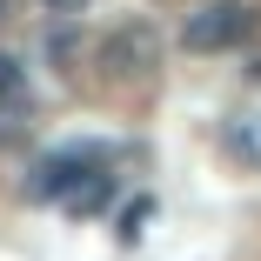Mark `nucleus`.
<instances>
[{"mask_svg":"<svg viewBox=\"0 0 261 261\" xmlns=\"http://www.w3.org/2000/svg\"><path fill=\"white\" fill-rule=\"evenodd\" d=\"M40 14H54V20H67V14H81V7H94V0H34Z\"/></svg>","mask_w":261,"mask_h":261,"instance_id":"6e6552de","label":"nucleus"},{"mask_svg":"<svg viewBox=\"0 0 261 261\" xmlns=\"http://www.w3.org/2000/svg\"><path fill=\"white\" fill-rule=\"evenodd\" d=\"M248 34H254V7L248 0H207V7H194L181 20V47L188 54H228Z\"/></svg>","mask_w":261,"mask_h":261,"instance_id":"f257e3e1","label":"nucleus"},{"mask_svg":"<svg viewBox=\"0 0 261 261\" xmlns=\"http://www.w3.org/2000/svg\"><path fill=\"white\" fill-rule=\"evenodd\" d=\"M100 67H108L114 81H147L154 67H161V34H154L147 20H121L108 40H100Z\"/></svg>","mask_w":261,"mask_h":261,"instance_id":"f03ea898","label":"nucleus"},{"mask_svg":"<svg viewBox=\"0 0 261 261\" xmlns=\"http://www.w3.org/2000/svg\"><path fill=\"white\" fill-rule=\"evenodd\" d=\"M141 221H147V201H134L127 215H121V241H141Z\"/></svg>","mask_w":261,"mask_h":261,"instance_id":"0eeeda50","label":"nucleus"},{"mask_svg":"<svg viewBox=\"0 0 261 261\" xmlns=\"http://www.w3.org/2000/svg\"><path fill=\"white\" fill-rule=\"evenodd\" d=\"M27 67L14 61V54H0V114H27Z\"/></svg>","mask_w":261,"mask_h":261,"instance_id":"423d86ee","label":"nucleus"},{"mask_svg":"<svg viewBox=\"0 0 261 261\" xmlns=\"http://www.w3.org/2000/svg\"><path fill=\"white\" fill-rule=\"evenodd\" d=\"M221 147L234 154V161H241L248 174H261V108H241V114H228V127H221Z\"/></svg>","mask_w":261,"mask_h":261,"instance_id":"20e7f679","label":"nucleus"},{"mask_svg":"<svg viewBox=\"0 0 261 261\" xmlns=\"http://www.w3.org/2000/svg\"><path fill=\"white\" fill-rule=\"evenodd\" d=\"M108 201H114V174H108V168H87V174H74V188L61 194V207H67V215H100Z\"/></svg>","mask_w":261,"mask_h":261,"instance_id":"39448f33","label":"nucleus"},{"mask_svg":"<svg viewBox=\"0 0 261 261\" xmlns=\"http://www.w3.org/2000/svg\"><path fill=\"white\" fill-rule=\"evenodd\" d=\"M94 161H87V154H47V161L34 168V181H27V194L34 201H61L67 188H74V174H87Z\"/></svg>","mask_w":261,"mask_h":261,"instance_id":"7ed1b4c3","label":"nucleus"},{"mask_svg":"<svg viewBox=\"0 0 261 261\" xmlns=\"http://www.w3.org/2000/svg\"><path fill=\"white\" fill-rule=\"evenodd\" d=\"M0 20H7V0H0Z\"/></svg>","mask_w":261,"mask_h":261,"instance_id":"1a4fd4ad","label":"nucleus"}]
</instances>
